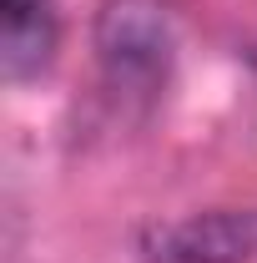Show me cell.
I'll return each mask as SVG.
<instances>
[{"instance_id": "obj_1", "label": "cell", "mask_w": 257, "mask_h": 263, "mask_svg": "<svg viewBox=\"0 0 257 263\" xmlns=\"http://www.w3.org/2000/svg\"><path fill=\"white\" fill-rule=\"evenodd\" d=\"M177 56V15L166 0H106L96 10V61L116 97H157Z\"/></svg>"}, {"instance_id": "obj_3", "label": "cell", "mask_w": 257, "mask_h": 263, "mask_svg": "<svg viewBox=\"0 0 257 263\" xmlns=\"http://www.w3.org/2000/svg\"><path fill=\"white\" fill-rule=\"evenodd\" d=\"M56 15L51 0H0V66L10 81H31L51 66Z\"/></svg>"}, {"instance_id": "obj_2", "label": "cell", "mask_w": 257, "mask_h": 263, "mask_svg": "<svg viewBox=\"0 0 257 263\" xmlns=\"http://www.w3.org/2000/svg\"><path fill=\"white\" fill-rule=\"evenodd\" d=\"M141 263H247L257 258V213L212 208L177 223H152L136 238Z\"/></svg>"}]
</instances>
